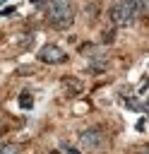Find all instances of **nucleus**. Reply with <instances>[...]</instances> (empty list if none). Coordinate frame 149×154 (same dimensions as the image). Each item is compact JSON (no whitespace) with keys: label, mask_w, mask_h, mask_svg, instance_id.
Returning a JSON list of instances; mask_svg holds the SVG:
<instances>
[{"label":"nucleus","mask_w":149,"mask_h":154,"mask_svg":"<svg viewBox=\"0 0 149 154\" xmlns=\"http://www.w3.org/2000/svg\"><path fill=\"white\" fill-rule=\"evenodd\" d=\"M139 154H147V152H139Z\"/></svg>","instance_id":"10"},{"label":"nucleus","mask_w":149,"mask_h":154,"mask_svg":"<svg viewBox=\"0 0 149 154\" xmlns=\"http://www.w3.org/2000/svg\"><path fill=\"white\" fill-rule=\"evenodd\" d=\"M46 17L53 29H67L74 22V7L72 0H48L46 2Z\"/></svg>","instance_id":"2"},{"label":"nucleus","mask_w":149,"mask_h":154,"mask_svg":"<svg viewBox=\"0 0 149 154\" xmlns=\"http://www.w3.org/2000/svg\"><path fill=\"white\" fill-rule=\"evenodd\" d=\"M79 144H82V149H89V152L101 149V147L106 144V135H103L99 128L82 130V132H79Z\"/></svg>","instance_id":"3"},{"label":"nucleus","mask_w":149,"mask_h":154,"mask_svg":"<svg viewBox=\"0 0 149 154\" xmlns=\"http://www.w3.org/2000/svg\"><path fill=\"white\" fill-rule=\"evenodd\" d=\"M48 154H60V152H55V149H53V152H48Z\"/></svg>","instance_id":"9"},{"label":"nucleus","mask_w":149,"mask_h":154,"mask_svg":"<svg viewBox=\"0 0 149 154\" xmlns=\"http://www.w3.org/2000/svg\"><path fill=\"white\" fill-rule=\"evenodd\" d=\"M0 154H22V144H17V142H2L0 144Z\"/></svg>","instance_id":"5"},{"label":"nucleus","mask_w":149,"mask_h":154,"mask_svg":"<svg viewBox=\"0 0 149 154\" xmlns=\"http://www.w3.org/2000/svg\"><path fill=\"white\" fill-rule=\"evenodd\" d=\"M19 106H22V108H31V106H34V99H31L29 91H22V94H19Z\"/></svg>","instance_id":"7"},{"label":"nucleus","mask_w":149,"mask_h":154,"mask_svg":"<svg viewBox=\"0 0 149 154\" xmlns=\"http://www.w3.org/2000/svg\"><path fill=\"white\" fill-rule=\"evenodd\" d=\"M144 10H147V0H118V2L111 7L108 17H111V24H115V26H127V24H132Z\"/></svg>","instance_id":"1"},{"label":"nucleus","mask_w":149,"mask_h":154,"mask_svg":"<svg viewBox=\"0 0 149 154\" xmlns=\"http://www.w3.org/2000/svg\"><path fill=\"white\" fill-rule=\"evenodd\" d=\"M62 87H65L67 91H72V94H79V91H82V82L70 79V77H65V79H62Z\"/></svg>","instance_id":"6"},{"label":"nucleus","mask_w":149,"mask_h":154,"mask_svg":"<svg viewBox=\"0 0 149 154\" xmlns=\"http://www.w3.org/2000/svg\"><path fill=\"white\" fill-rule=\"evenodd\" d=\"M67 149V154H79V149H74V147H65Z\"/></svg>","instance_id":"8"},{"label":"nucleus","mask_w":149,"mask_h":154,"mask_svg":"<svg viewBox=\"0 0 149 154\" xmlns=\"http://www.w3.org/2000/svg\"><path fill=\"white\" fill-rule=\"evenodd\" d=\"M36 58L41 63H48V65H60V63L67 60V53L60 46H55V43H46V46H41V51H38Z\"/></svg>","instance_id":"4"}]
</instances>
